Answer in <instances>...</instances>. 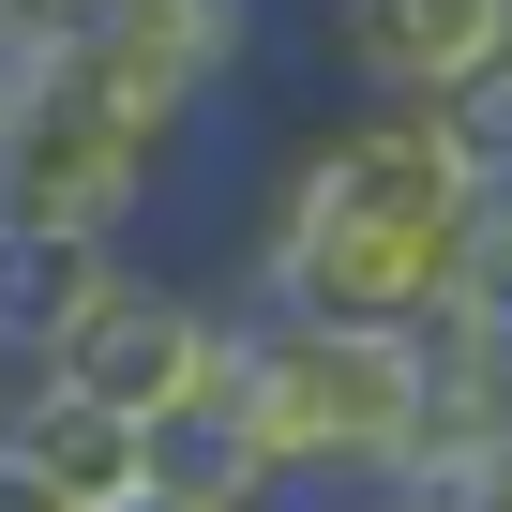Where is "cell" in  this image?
Returning <instances> with one entry per match:
<instances>
[{"label":"cell","instance_id":"8","mask_svg":"<svg viewBox=\"0 0 512 512\" xmlns=\"http://www.w3.org/2000/svg\"><path fill=\"white\" fill-rule=\"evenodd\" d=\"M106 31H121V46H151L181 91H211V106H226L272 16H256V0H106Z\"/></svg>","mask_w":512,"mask_h":512},{"label":"cell","instance_id":"1","mask_svg":"<svg viewBox=\"0 0 512 512\" xmlns=\"http://www.w3.org/2000/svg\"><path fill=\"white\" fill-rule=\"evenodd\" d=\"M467 211L482 166L452 151L437 106H332L287 136L272 196L241 226V302H287V317H437L467 302Z\"/></svg>","mask_w":512,"mask_h":512},{"label":"cell","instance_id":"4","mask_svg":"<svg viewBox=\"0 0 512 512\" xmlns=\"http://www.w3.org/2000/svg\"><path fill=\"white\" fill-rule=\"evenodd\" d=\"M46 377L166 437L196 392H226V377H241V302H211V287H181V272H121V287L76 317V347H61Z\"/></svg>","mask_w":512,"mask_h":512},{"label":"cell","instance_id":"3","mask_svg":"<svg viewBox=\"0 0 512 512\" xmlns=\"http://www.w3.org/2000/svg\"><path fill=\"white\" fill-rule=\"evenodd\" d=\"M241 392H256V437H272L287 497L332 482V497H377L407 482L422 452V332L392 317H287V302H241Z\"/></svg>","mask_w":512,"mask_h":512},{"label":"cell","instance_id":"11","mask_svg":"<svg viewBox=\"0 0 512 512\" xmlns=\"http://www.w3.org/2000/svg\"><path fill=\"white\" fill-rule=\"evenodd\" d=\"M332 512H422V497H392V482H377V497H332Z\"/></svg>","mask_w":512,"mask_h":512},{"label":"cell","instance_id":"9","mask_svg":"<svg viewBox=\"0 0 512 512\" xmlns=\"http://www.w3.org/2000/svg\"><path fill=\"white\" fill-rule=\"evenodd\" d=\"M437 121H452V151H467L482 181H512V46H497L467 91H437Z\"/></svg>","mask_w":512,"mask_h":512},{"label":"cell","instance_id":"2","mask_svg":"<svg viewBox=\"0 0 512 512\" xmlns=\"http://www.w3.org/2000/svg\"><path fill=\"white\" fill-rule=\"evenodd\" d=\"M211 91H181L151 46L106 31V0L76 31L0 46V211L16 226H76V241H136L151 196L181 181Z\"/></svg>","mask_w":512,"mask_h":512},{"label":"cell","instance_id":"5","mask_svg":"<svg viewBox=\"0 0 512 512\" xmlns=\"http://www.w3.org/2000/svg\"><path fill=\"white\" fill-rule=\"evenodd\" d=\"M136 482H151V422H121L61 377L0 392V512H121Z\"/></svg>","mask_w":512,"mask_h":512},{"label":"cell","instance_id":"7","mask_svg":"<svg viewBox=\"0 0 512 512\" xmlns=\"http://www.w3.org/2000/svg\"><path fill=\"white\" fill-rule=\"evenodd\" d=\"M121 272H136L121 241H76V226H16V211H0V377H46Z\"/></svg>","mask_w":512,"mask_h":512},{"label":"cell","instance_id":"6","mask_svg":"<svg viewBox=\"0 0 512 512\" xmlns=\"http://www.w3.org/2000/svg\"><path fill=\"white\" fill-rule=\"evenodd\" d=\"M512 46V0H332V61L377 106H437Z\"/></svg>","mask_w":512,"mask_h":512},{"label":"cell","instance_id":"10","mask_svg":"<svg viewBox=\"0 0 512 512\" xmlns=\"http://www.w3.org/2000/svg\"><path fill=\"white\" fill-rule=\"evenodd\" d=\"M121 512H241V497H196V482H166V467H151V482H136Z\"/></svg>","mask_w":512,"mask_h":512}]
</instances>
